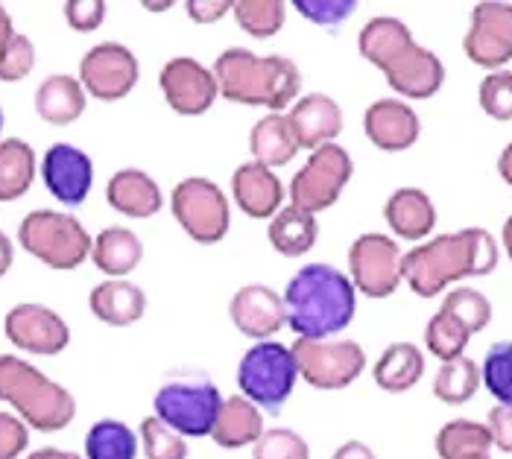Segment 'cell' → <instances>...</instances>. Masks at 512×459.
I'll list each match as a JSON object with an SVG mask.
<instances>
[{
  "instance_id": "6da1fadb",
  "label": "cell",
  "mask_w": 512,
  "mask_h": 459,
  "mask_svg": "<svg viewBox=\"0 0 512 459\" xmlns=\"http://www.w3.org/2000/svg\"><path fill=\"white\" fill-rule=\"evenodd\" d=\"M498 261L501 252L489 231L463 229L454 234H439L434 240L404 252L401 275L416 296L434 299L448 284L495 272Z\"/></svg>"
},
{
  "instance_id": "7a4b0ae2",
  "label": "cell",
  "mask_w": 512,
  "mask_h": 459,
  "mask_svg": "<svg viewBox=\"0 0 512 459\" xmlns=\"http://www.w3.org/2000/svg\"><path fill=\"white\" fill-rule=\"evenodd\" d=\"M360 56L384 71L387 85L407 100H428L445 82V65L434 50L413 41L404 21L378 15L357 33Z\"/></svg>"
},
{
  "instance_id": "3957f363",
  "label": "cell",
  "mask_w": 512,
  "mask_h": 459,
  "mask_svg": "<svg viewBox=\"0 0 512 459\" xmlns=\"http://www.w3.org/2000/svg\"><path fill=\"white\" fill-rule=\"evenodd\" d=\"M284 316L299 340H331L355 319L352 278L331 264H308L284 287Z\"/></svg>"
},
{
  "instance_id": "277c9868",
  "label": "cell",
  "mask_w": 512,
  "mask_h": 459,
  "mask_svg": "<svg viewBox=\"0 0 512 459\" xmlns=\"http://www.w3.org/2000/svg\"><path fill=\"white\" fill-rule=\"evenodd\" d=\"M211 74L217 91L237 106H264L281 115L302 91V71L287 56H258L246 47H229L217 56Z\"/></svg>"
},
{
  "instance_id": "5b68a950",
  "label": "cell",
  "mask_w": 512,
  "mask_h": 459,
  "mask_svg": "<svg viewBox=\"0 0 512 459\" xmlns=\"http://www.w3.org/2000/svg\"><path fill=\"white\" fill-rule=\"evenodd\" d=\"M0 401L39 433H59L77 419L74 395L15 354H0Z\"/></svg>"
},
{
  "instance_id": "8992f818",
  "label": "cell",
  "mask_w": 512,
  "mask_h": 459,
  "mask_svg": "<svg viewBox=\"0 0 512 459\" xmlns=\"http://www.w3.org/2000/svg\"><path fill=\"white\" fill-rule=\"evenodd\" d=\"M18 243L24 252L39 258L50 269H77L91 258L94 237L74 214L39 208L30 211L18 226Z\"/></svg>"
},
{
  "instance_id": "52a82bcc",
  "label": "cell",
  "mask_w": 512,
  "mask_h": 459,
  "mask_svg": "<svg viewBox=\"0 0 512 459\" xmlns=\"http://www.w3.org/2000/svg\"><path fill=\"white\" fill-rule=\"evenodd\" d=\"M296 381H299V369L293 351L276 340L246 348V354L237 363V389L258 410L278 413L293 395Z\"/></svg>"
},
{
  "instance_id": "ba28073f",
  "label": "cell",
  "mask_w": 512,
  "mask_h": 459,
  "mask_svg": "<svg viewBox=\"0 0 512 459\" xmlns=\"http://www.w3.org/2000/svg\"><path fill=\"white\" fill-rule=\"evenodd\" d=\"M170 211L191 240L202 246L220 243L232 226V208L220 185L211 179L191 176L170 191Z\"/></svg>"
},
{
  "instance_id": "9c48e42d",
  "label": "cell",
  "mask_w": 512,
  "mask_h": 459,
  "mask_svg": "<svg viewBox=\"0 0 512 459\" xmlns=\"http://www.w3.org/2000/svg\"><path fill=\"white\" fill-rule=\"evenodd\" d=\"M223 395L211 381H170L153 398V416L185 439L211 436Z\"/></svg>"
},
{
  "instance_id": "30bf717a",
  "label": "cell",
  "mask_w": 512,
  "mask_h": 459,
  "mask_svg": "<svg viewBox=\"0 0 512 459\" xmlns=\"http://www.w3.org/2000/svg\"><path fill=\"white\" fill-rule=\"evenodd\" d=\"M290 351L299 378L322 392L352 386L366 369V351L355 340H296Z\"/></svg>"
},
{
  "instance_id": "8fae6325",
  "label": "cell",
  "mask_w": 512,
  "mask_h": 459,
  "mask_svg": "<svg viewBox=\"0 0 512 459\" xmlns=\"http://www.w3.org/2000/svg\"><path fill=\"white\" fill-rule=\"evenodd\" d=\"M355 173V161L349 150H343L340 144H325L308 155V161L302 164V170L293 176L290 182V205L319 214L325 208H331L343 188L352 182Z\"/></svg>"
},
{
  "instance_id": "7c38bea8",
  "label": "cell",
  "mask_w": 512,
  "mask_h": 459,
  "mask_svg": "<svg viewBox=\"0 0 512 459\" xmlns=\"http://www.w3.org/2000/svg\"><path fill=\"white\" fill-rule=\"evenodd\" d=\"M141 77L138 56L120 41H100L94 44L79 62V85L100 103L123 100Z\"/></svg>"
},
{
  "instance_id": "4fadbf2b",
  "label": "cell",
  "mask_w": 512,
  "mask_h": 459,
  "mask_svg": "<svg viewBox=\"0 0 512 459\" xmlns=\"http://www.w3.org/2000/svg\"><path fill=\"white\" fill-rule=\"evenodd\" d=\"M349 269H352V284L369 299H390L398 284L404 281L401 275V249L393 237L369 231L360 234L352 249H349Z\"/></svg>"
},
{
  "instance_id": "5bb4252c",
  "label": "cell",
  "mask_w": 512,
  "mask_h": 459,
  "mask_svg": "<svg viewBox=\"0 0 512 459\" xmlns=\"http://www.w3.org/2000/svg\"><path fill=\"white\" fill-rule=\"evenodd\" d=\"M463 50L477 68L501 71L512 59V3L483 0L472 9Z\"/></svg>"
},
{
  "instance_id": "9a60e30c",
  "label": "cell",
  "mask_w": 512,
  "mask_h": 459,
  "mask_svg": "<svg viewBox=\"0 0 512 459\" xmlns=\"http://www.w3.org/2000/svg\"><path fill=\"white\" fill-rule=\"evenodd\" d=\"M3 334L15 348L39 357L62 354L71 343L68 322L53 307L36 305V302H21L12 307L3 319Z\"/></svg>"
},
{
  "instance_id": "2e32d148",
  "label": "cell",
  "mask_w": 512,
  "mask_h": 459,
  "mask_svg": "<svg viewBox=\"0 0 512 459\" xmlns=\"http://www.w3.org/2000/svg\"><path fill=\"white\" fill-rule=\"evenodd\" d=\"M158 85H161L167 106L176 115L185 117H197L208 112L214 106V100L220 97L211 68H205L202 62L191 59V56L170 59L158 74Z\"/></svg>"
},
{
  "instance_id": "e0dca14e",
  "label": "cell",
  "mask_w": 512,
  "mask_h": 459,
  "mask_svg": "<svg viewBox=\"0 0 512 459\" xmlns=\"http://www.w3.org/2000/svg\"><path fill=\"white\" fill-rule=\"evenodd\" d=\"M41 179H44V188L62 205L77 208L91 193L94 164H91L88 153H82L79 147L59 141L41 158Z\"/></svg>"
},
{
  "instance_id": "ac0fdd59",
  "label": "cell",
  "mask_w": 512,
  "mask_h": 459,
  "mask_svg": "<svg viewBox=\"0 0 512 459\" xmlns=\"http://www.w3.org/2000/svg\"><path fill=\"white\" fill-rule=\"evenodd\" d=\"M229 316L235 328L243 337H252L258 343L273 340L278 331L287 325L284 316V302L273 287L267 284H246L240 287L232 302H229Z\"/></svg>"
},
{
  "instance_id": "d6986e66",
  "label": "cell",
  "mask_w": 512,
  "mask_h": 459,
  "mask_svg": "<svg viewBox=\"0 0 512 459\" xmlns=\"http://www.w3.org/2000/svg\"><path fill=\"white\" fill-rule=\"evenodd\" d=\"M363 132L378 150L404 153L419 141L422 123H419V115L413 112V106H407L401 100H375L363 115Z\"/></svg>"
},
{
  "instance_id": "ffe728a7",
  "label": "cell",
  "mask_w": 512,
  "mask_h": 459,
  "mask_svg": "<svg viewBox=\"0 0 512 459\" xmlns=\"http://www.w3.org/2000/svg\"><path fill=\"white\" fill-rule=\"evenodd\" d=\"M287 123L299 141V150L314 153L325 144H334V138L343 132V112L328 94H305L290 106Z\"/></svg>"
},
{
  "instance_id": "44dd1931",
  "label": "cell",
  "mask_w": 512,
  "mask_h": 459,
  "mask_svg": "<svg viewBox=\"0 0 512 459\" xmlns=\"http://www.w3.org/2000/svg\"><path fill=\"white\" fill-rule=\"evenodd\" d=\"M232 196L237 208L252 220H270L281 211L284 185L270 167L258 161H246L232 173Z\"/></svg>"
},
{
  "instance_id": "7402d4cb",
  "label": "cell",
  "mask_w": 512,
  "mask_h": 459,
  "mask_svg": "<svg viewBox=\"0 0 512 459\" xmlns=\"http://www.w3.org/2000/svg\"><path fill=\"white\" fill-rule=\"evenodd\" d=\"M106 202L123 217L147 220V217H156L161 211L164 196H161V188L150 173H144L138 167H123L106 185Z\"/></svg>"
},
{
  "instance_id": "603a6c76",
  "label": "cell",
  "mask_w": 512,
  "mask_h": 459,
  "mask_svg": "<svg viewBox=\"0 0 512 459\" xmlns=\"http://www.w3.org/2000/svg\"><path fill=\"white\" fill-rule=\"evenodd\" d=\"M264 430H267L264 413L249 398H243L237 392V395L223 398L220 413H217L214 427H211V439L226 451H240V448L255 445Z\"/></svg>"
},
{
  "instance_id": "cb8c5ba5",
  "label": "cell",
  "mask_w": 512,
  "mask_h": 459,
  "mask_svg": "<svg viewBox=\"0 0 512 459\" xmlns=\"http://www.w3.org/2000/svg\"><path fill=\"white\" fill-rule=\"evenodd\" d=\"M88 307L100 322H106L112 328H126L144 316L147 296L138 284L126 281V278H109L91 290Z\"/></svg>"
},
{
  "instance_id": "d4e9b609",
  "label": "cell",
  "mask_w": 512,
  "mask_h": 459,
  "mask_svg": "<svg viewBox=\"0 0 512 459\" xmlns=\"http://www.w3.org/2000/svg\"><path fill=\"white\" fill-rule=\"evenodd\" d=\"M384 220L401 240H425L436 226V208L431 196L419 188H398L384 205Z\"/></svg>"
},
{
  "instance_id": "484cf974",
  "label": "cell",
  "mask_w": 512,
  "mask_h": 459,
  "mask_svg": "<svg viewBox=\"0 0 512 459\" xmlns=\"http://www.w3.org/2000/svg\"><path fill=\"white\" fill-rule=\"evenodd\" d=\"M85 106H88V94L77 77L53 74L41 79V85L36 88V115L50 126H71L85 115Z\"/></svg>"
},
{
  "instance_id": "4316f807",
  "label": "cell",
  "mask_w": 512,
  "mask_h": 459,
  "mask_svg": "<svg viewBox=\"0 0 512 459\" xmlns=\"http://www.w3.org/2000/svg\"><path fill=\"white\" fill-rule=\"evenodd\" d=\"M91 261L109 278H123L144 261V243L141 237L126 226H109L91 243Z\"/></svg>"
},
{
  "instance_id": "83f0119b",
  "label": "cell",
  "mask_w": 512,
  "mask_h": 459,
  "mask_svg": "<svg viewBox=\"0 0 512 459\" xmlns=\"http://www.w3.org/2000/svg\"><path fill=\"white\" fill-rule=\"evenodd\" d=\"M425 375V354L413 343H393L384 348V354L375 360L372 378L384 392H407Z\"/></svg>"
},
{
  "instance_id": "f1b7e54d",
  "label": "cell",
  "mask_w": 512,
  "mask_h": 459,
  "mask_svg": "<svg viewBox=\"0 0 512 459\" xmlns=\"http://www.w3.org/2000/svg\"><path fill=\"white\" fill-rule=\"evenodd\" d=\"M249 150L258 164L276 170L290 164L299 153V141L287 123V115H264L249 132Z\"/></svg>"
},
{
  "instance_id": "f546056e",
  "label": "cell",
  "mask_w": 512,
  "mask_h": 459,
  "mask_svg": "<svg viewBox=\"0 0 512 459\" xmlns=\"http://www.w3.org/2000/svg\"><path fill=\"white\" fill-rule=\"evenodd\" d=\"M267 237H270L278 255L302 258L314 249L316 237H319V223H316L314 214H308L296 205H287L270 220Z\"/></svg>"
},
{
  "instance_id": "4dcf8cb0",
  "label": "cell",
  "mask_w": 512,
  "mask_h": 459,
  "mask_svg": "<svg viewBox=\"0 0 512 459\" xmlns=\"http://www.w3.org/2000/svg\"><path fill=\"white\" fill-rule=\"evenodd\" d=\"M36 182V150L21 138L0 141V202H15Z\"/></svg>"
},
{
  "instance_id": "1f68e13d",
  "label": "cell",
  "mask_w": 512,
  "mask_h": 459,
  "mask_svg": "<svg viewBox=\"0 0 512 459\" xmlns=\"http://www.w3.org/2000/svg\"><path fill=\"white\" fill-rule=\"evenodd\" d=\"M439 459H477L492 451V433L483 421L454 419L439 427L434 439Z\"/></svg>"
},
{
  "instance_id": "d6a6232c",
  "label": "cell",
  "mask_w": 512,
  "mask_h": 459,
  "mask_svg": "<svg viewBox=\"0 0 512 459\" xmlns=\"http://www.w3.org/2000/svg\"><path fill=\"white\" fill-rule=\"evenodd\" d=\"M138 436L118 419L94 421L85 433V459H138Z\"/></svg>"
},
{
  "instance_id": "836d02e7",
  "label": "cell",
  "mask_w": 512,
  "mask_h": 459,
  "mask_svg": "<svg viewBox=\"0 0 512 459\" xmlns=\"http://www.w3.org/2000/svg\"><path fill=\"white\" fill-rule=\"evenodd\" d=\"M480 389V366L472 357H457L439 366L434 378L436 401L448 404V407H460L466 401H472Z\"/></svg>"
},
{
  "instance_id": "e575fe53",
  "label": "cell",
  "mask_w": 512,
  "mask_h": 459,
  "mask_svg": "<svg viewBox=\"0 0 512 459\" xmlns=\"http://www.w3.org/2000/svg\"><path fill=\"white\" fill-rule=\"evenodd\" d=\"M237 27L252 39H270L287 21V3L281 0H237L232 6Z\"/></svg>"
},
{
  "instance_id": "d590c367",
  "label": "cell",
  "mask_w": 512,
  "mask_h": 459,
  "mask_svg": "<svg viewBox=\"0 0 512 459\" xmlns=\"http://www.w3.org/2000/svg\"><path fill=\"white\" fill-rule=\"evenodd\" d=\"M480 383L486 386V392L501 404V407H512V343L501 340V343L489 345L483 366H480Z\"/></svg>"
},
{
  "instance_id": "8d00e7d4",
  "label": "cell",
  "mask_w": 512,
  "mask_h": 459,
  "mask_svg": "<svg viewBox=\"0 0 512 459\" xmlns=\"http://www.w3.org/2000/svg\"><path fill=\"white\" fill-rule=\"evenodd\" d=\"M472 340V334L454 319V316H448V313H434L431 319H428V328H425V345H428V351L434 354L436 360H442V363H448V360H457V357H463V351H466V345Z\"/></svg>"
},
{
  "instance_id": "74e56055",
  "label": "cell",
  "mask_w": 512,
  "mask_h": 459,
  "mask_svg": "<svg viewBox=\"0 0 512 459\" xmlns=\"http://www.w3.org/2000/svg\"><path fill=\"white\" fill-rule=\"evenodd\" d=\"M439 310L448 313V316H454L472 337L492 322V302H489L480 290H472V287H457V290H451V293L442 299V307H439Z\"/></svg>"
},
{
  "instance_id": "f35d334b",
  "label": "cell",
  "mask_w": 512,
  "mask_h": 459,
  "mask_svg": "<svg viewBox=\"0 0 512 459\" xmlns=\"http://www.w3.org/2000/svg\"><path fill=\"white\" fill-rule=\"evenodd\" d=\"M138 430H141L138 442L147 459H188V439L156 416H147Z\"/></svg>"
},
{
  "instance_id": "ab89813d",
  "label": "cell",
  "mask_w": 512,
  "mask_h": 459,
  "mask_svg": "<svg viewBox=\"0 0 512 459\" xmlns=\"http://www.w3.org/2000/svg\"><path fill=\"white\" fill-rule=\"evenodd\" d=\"M252 459H311V445L290 427H267L252 445Z\"/></svg>"
},
{
  "instance_id": "60d3db41",
  "label": "cell",
  "mask_w": 512,
  "mask_h": 459,
  "mask_svg": "<svg viewBox=\"0 0 512 459\" xmlns=\"http://www.w3.org/2000/svg\"><path fill=\"white\" fill-rule=\"evenodd\" d=\"M477 100L492 120H512V71H492L480 82Z\"/></svg>"
},
{
  "instance_id": "b9f144b4",
  "label": "cell",
  "mask_w": 512,
  "mask_h": 459,
  "mask_svg": "<svg viewBox=\"0 0 512 459\" xmlns=\"http://www.w3.org/2000/svg\"><path fill=\"white\" fill-rule=\"evenodd\" d=\"M33 68H36V44L24 33H15V39L9 41L0 59V82H21L24 77H30Z\"/></svg>"
},
{
  "instance_id": "7bdbcfd3",
  "label": "cell",
  "mask_w": 512,
  "mask_h": 459,
  "mask_svg": "<svg viewBox=\"0 0 512 459\" xmlns=\"http://www.w3.org/2000/svg\"><path fill=\"white\" fill-rule=\"evenodd\" d=\"M293 9L319 27H337L352 18L357 9L355 0H296Z\"/></svg>"
},
{
  "instance_id": "ee69618b",
  "label": "cell",
  "mask_w": 512,
  "mask_h": 459,
  "mask_svg": "<svg viewBox=\"0 0 512 459\" xmlns=\"http://www.w3.org/2000/svg\"><path fill=\"white\" fill-rule=\"evenodd\" d=\"M106 0H68L65 3V21L77 33H94L106 21Z\"/></svg>"
},
{
  "instance_id": "f6af8a7d",
  "label": "cell",
  "mask_w": 512,
  "mask_h": 459,
  "mask_svg": "<svg viewBox=\"0 0 512 459\" xmlns=\"http://www.w3.org/2000/svg\"><path fill=\"white\" fill-rule=\"evenodd\" d=\"M30 448V427L15 413L0 410V459H18Z\"/></svg>"
},
{
  "instance_id": "bcb514c9",
  "label": "cell",
  "mask_w": 512,
  "mask_h": 459,
  "mask_svg": "<svg viewBox=\"0 0 512 459\" xmlns=\"http://www.w3.org/2000/svg\"><path fill=\"white\" fill-rule=\"evenodd\" d=\"M486 427L492 433V445L504 454H512V407H492L486 416Z\"/></svg>"
},
{
  "instance_id": "7dc6e473",
  "label": "cell",
  "mask_w": 512,
  "mask_h": 459,
  "mask_svg": "<svg viewBox=\"0 0 512 459\" xmlns=\"http://www.w3.org/2000/svg\"><path fill=\"white\" fill-rule=\"evenodd\" d=\"M232 6H235L232 0H188L185 3L191 21H197V24H214V21H220Z\"/></svg>"
},
{
  "instance_id": "c3c4849f",
  "label": "cell",
  "mask_w": 512,
  "mask_h": 459,
  "mask_svg": "<svg viewBox=\"0 0 512 459\" xmlns=\"http://www.w3.org/2000/svg\"><path fill=\"white\" fill-rule=\"evenodd\" d=\"M331 459H378V457H375V451H372L366 442L349 439V442H343V445L334 451V457Z\"/></svg>"
},
{
  "instance_id": "681fc988",
  "label": "cell",
  "mask_w": 512,
  "mask_h": 459,
  "mask_svg": "<svg viewBox=\"0 0 512 459\" xmlns=\"http://www.w3.org/2000/svg\"><path fill=\"white\" fill-rule=\"evenodd\" d=\"M12 39H15V24H12L6 6L0 3V59H3V53H6V47H9Z\"/></svg>"
},
{
  "instance_id": "f907efd6",
  "label": "cell",
  "mask_w": 512,
  "mask_h": 459,
  "mask_svg": "<svg viewBox=\"0 0 512 459\" xmlns=\"http://www.w3.org/2000/svg\"><path fill=\"white\" fill-rule=\"evenodd\" d=\"M12 261H15V246H12V240L0 231V278L12 269Z\"/></svg>"
},
{
  "instance_id": "816d5d0a",
  "label": "cell",
  "mask_w": 512,
  "mask_h": 459,
  "mask_svg": "<svg viewBox=\"0 0 512 459\" xmlns=\"http://www.w3.org/2000/svg\"><path fill=\"white\" fill-rule=\"evenodd\" d=\"M27 459H85L82 454L74 451H62V448H39L33 454H27Z\"/></svg>"
},
{
  "instance_id": "f5cc1de1",
  "label": "cell",
  "mask_w": 512,
  "mask_h": 459,
  "mask_svg": "<svg viewBox=\"0 0 512 459\" xmlns=\"http://www.w3.org/2000/svg\"><path fill=\"white\" fill-rule=\"evenodd\" d=\"M498 173H501V179L512 188V141L498 155Z\"/></svg>"
},
{
  "instance_id": "db71d44e",
  "label": "cell",
  "mask_w": 512,
  "mask_h": 459,
  "mask_svg": "<svg viewBox=\"0 0 512 459\" xmlns=\"http://www.w3.org/2000/svg\"><path fill=\"white\" fill-rule=\"evenodd\" d=\"M501 243H504V249H507V255H510V261H512V217H507V223H504Z\"/></svg>"
},
{
  "instance_id": "11a10c76",
  "label": "cell",
  "mask_w": 512,
  "mask_h": 459,
  "mask_svg": "<svg viewBox=\"0 0 512 459\" xmlns=\"http://www.w3.org/2000/svg\"><path fill=\"white\" fill-rule=\"evenodd\" d=\"M0 132H3V109H0Z\"/></svg>"
}]
</instances>
